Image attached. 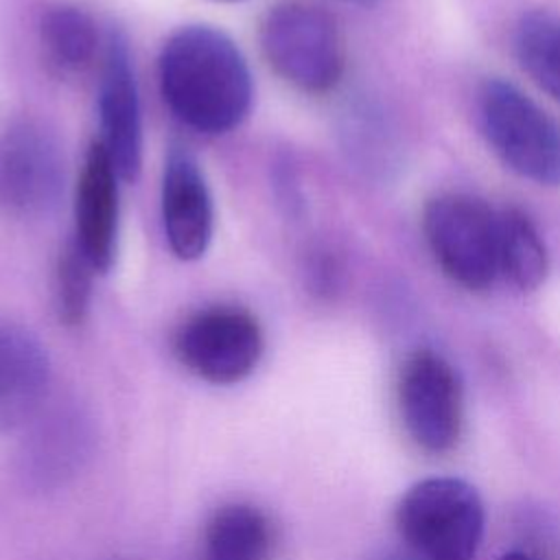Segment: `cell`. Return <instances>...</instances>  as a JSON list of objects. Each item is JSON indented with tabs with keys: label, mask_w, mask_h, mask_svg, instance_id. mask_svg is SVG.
Here are the masks:
<instances>
[{
	"label": "cell",
	"mask_w": 560,
	"mask_h": 560,
	"mask_svg": "<svg viewBox=\"0 0 560 560\" xmlns=\"http://www.w3.org/2000/svg\"><path fill=\"white\" fill-rule=\"evenodd\" d=\"M158 83L171 114L206 136L238 127L254 96L241 48L208 24H188L168 35L158 57Z\"/></svg>",
	"instance_id": "6da1fadb"
},
{
	"label": "cell",
	"mask_w": 560,
	"mask_h": 560,
	"mask_svg": "<svg viewBox=\"0 0 560 560\" xmlns=\"http://www.w3.org/2000/svg\"><path fill=\"white\" fill-rule=\"evenodd\" d=\"M394 521L420 560H477L486 512L477 488L466 479L427 477L405 490Z\"/></svg>",
	"instance_id": "7a4b0ae2"
},
{
	"label": "cell",
	"mask_w": 560,
	"mask_h": 560,
	"mask_svg": "<svg viewBox=\"0 0 560 560\" xmlns=\"http://www.w3.org/2000/svg\"><path fill=\"white\" fill-rule=\"evenodd\" d=\"M269 68L289 85L324 94L343 74V42L335 18L319 4L284 0L271 7L258 31Z\"/></svg>",
	"instance_id": "3957f363"
},
{
	"label": "cell",
	"mask_w": 560,
	"mask_h": 560,
	"mask_svg": "<svg viewBox=\"0 0 560 560\" xmlns=\"http://www.w3.org/2000/svg\"><path fill=\"white\" fill-rule=\"evenodd\" d=\"M477 112L481 131L499 155L521 177L536 184H560V122L503 79L479 88Z\"/></svg>",
	"instance_id": "277c9868"
},
{
	"label": "cell",
	"mask_w": 560,
	"mask_h": 560,
	"mask_svg": "<svg viewBox=\"0 0 560 560\" xmlns=\"http://www.w3.org/2000/svg\"><path fill=\"white\" fill-rule=\"evenodd\" d=\"M422 232L455 284L486 291L499 278V210L486 201L464 192L438 195L422 210Z\"/></svg>",
	"instance_id": "5b68a950"
},
{
	"label": "cell",
	"mask_w": 560,
	"mask_h": 560,
	"mask_svg": "<svg viewBox=\"0 0 560 560\" xmlns=\"http://www.w3.org/2000/svg\"><path fill=\"white\" fill-rule=\"evenodd\" d=\"M262 328L247 308L217 304L188 315L173 337L177 361L212 385H234L247 378L260 357Z\"/></svg>",
	"instance_id": "8992f818"
},
{
	"label": "cell",
	"mask_w": 560,
	"mask_h": 560,
	"mask_svg": "<svg viewBox=\"0 0 560 560\" xmlns=\"http://www.w3.org/2000/svg\"><path fill=\"white\" fill-rule=\"evenodd\" d=\"M400 420L427 453H446L464 431V385L457 370L435 350L418 348L400 365L396 381Z\"/></svg>",
	"instance_id": "52a82bcc"
},
{
	"label": "cell",
	"mask_w": 560,
	"mask_h": 560,
	"mask_svg": "<svg viewBox=\"0 0 560 560\" xmlns=\"http://www.w3.org/2000/svg\"><path fill=\"white\" fill-rule=\"evenodd\" d=\"M63 190L57 138L35 120L13 122L0 136V210L15 219L46 217Z\"/></svg>",
	"instance_id": "ba28073f"
},
{
	"label": "cell",
	"mask_w": 560,
	"mask_h": 560,
	"mask_svg": "<svg viewBox=\"0 0 560 560\" xmlns=\"http://www.w3.org/2000/svg\"><path fill=\"white\" fill-rule=\"evenodd\" d=\"M101 129L98 138L122 182H136L142 168V112L127 39L112 33L101 74Z\"/></svg>",
	"instance_id": "9c48e42d"
},
{
	"label": "cell",
	"mask_w": 560,
	"mask_h": 560,
	"mask_svg": "<svg viewBox=\"0 0 560 560\" xmlns=\"http://www.w3.org/2000/svg\"><path fill=\"white\" fill-rule=\"evenodd\" d=\"M160 206L171 252L179 260L201 258L212 241L214 208L203 171L184 147H173L166 155Z\"/></svg>",
	"instance_id": "30bf717a"
},
{
	"label": "cell",
	"mask_w": 560,
	"mask_h": 560,
	"mask_svg": "<svg viewBox=\"0 0 560 560\" xmlns=\"http://www.w3.org/2000/svg\"><path fill=\"white\" fill-rule=\"evenodd\" d=\"M118 173L101 140L90 142L74 192V247L96 273H107L118 247Z\"/></svg>",
	"instance_id": "8fae6325"
},
{
	"label": "cell",
	"mask_w": 560,
	"mask_h": 560,
	"mask_svg": "<svg viewBox=\"0 0 560 560\" xmlns=\"http://www.w3.org/2000/svg\"><path fill=\"white\" fill-rule=\"evenodd\" d=\"M50 383L44 346L22 326L0 322V429H15L42 407Z\"/></svg>",
	"instance_id": "7c38bea8"
},
{
	"label": "cell",
	"mask_w": 560,
	"mask_h": 560,
	"mask_svg": "<svg viewBox=\"0 0 560 560\" xmlns=\"http://www.w3.org/2000/svg\"><path fill=\"white\" fill-rule=\"evenodd\" d=\"M269 551V518L256 505L228 503L206 523L199 560H267Z\"/></svg>",
	"instance_id": "4fadbf2b"
},
{
	"label": "cell",
	"mask_w": 560,
	"mask_h": 560,
	"mask_svg": "<svg viewBox=\"0 0 560 560\" xmlns=\"http://www.w3.org/2000/svg\"><path fill=\"white\" fill-rule=\"evenodd\" d=\"M547 269V247L532 219L518 208L499 210V276L518 291H534Z\"/></svg>",
	"instance_id": "5bb4252c"
},
{
	"label": "cell",
	"mask_w": 560,
	"mask_h": 560,
	"mask_svg": "<svg viewBox=\"0 0 560 560\" xmlns=\"http://www.w3.org/2000/svg\"><path fill=\"white\" fill-rule=\"evenodd\" d=\"M42 44L48 59L63 72H83L98 50V31L90 13L72 4H59L44 13Z\"/></svg>",
	"instance_id": "9a60e30c"
},
{
	"label": "cell",
	"mask_w": 560,
	"mask_h": 560,
	"mask_svg": "<svg viewBox=\"0 0 560 560\" xmlns=\"http://www.w3.org/2000/svg\"><path fill=\"white\" fill-rule=\"evenodd\" d=\"M514 52L532 81L560 103V18L547 11L521 15L514 28Z\"/></svg>",
	"instance_id": "2e32d148"
},
{
	"label": "cell",
	"mask_w": 560,
	"mask_h": 560,
	"mask_svg": "<svg viewBox=\"0 0 560 560\" xmlns=\"http://www.w3.org/2000/svg\"><path fill=\"white\" fill-rule=\"evenodd\" d=\"M96 271L81 256V252L70 243L57 262L55 271V308L59 322L66 326L83 324L90 311L92 298V276Z\"/></svg>",
	"instance_id": "e0dca14e"
},
{
	"label": "cell",
	"mask_w": 560,
	"mask_h": 560,
	"mask_svg": "<svg viewBox=\"0 0 560 560\" xmlns=\"http://www.w3.org/2000/svg\"><path fill=\"white\" fill-rule=\"evenodd\" d=\"M499 560H534V558L523 549H512V551H505L503 556H499Z\"/></svg>",
	"instance_id": "ac0fdd59"
},
{
	"label": "cell",
	"mask_w": 560,
	"mask_h": 560,
	"mask_svg": "<svg viewBox=\"0 0 560 560\" xmlns=\"http://www.w3.org/2000/svg\"><path fill=\"white\" fill-rule=\"evenodd\" d=\"M225 2H236V0H225Z\"/></svg>",
	"instance_id": "d6986e66"
}]
</instances>
